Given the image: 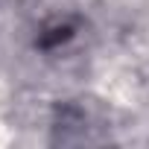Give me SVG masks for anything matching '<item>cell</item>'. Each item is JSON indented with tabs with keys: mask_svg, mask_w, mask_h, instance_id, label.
<instances>
[{
	"mask_svg": "<svg viewBox=\"0 0 149 149\" xmlns=\"http://www.w3.org/2000/svg\"><path fill=\"white\" fill-rule=\"evenodd\" d=\"M76 32H79V21H76V18H53V21H47V24L38 29L35 44H38L41 50H58V47H64L67 41L76 38Z\"/></svg>",
	"mask_w": 149,
	"mask_h": 149,
	"instance_id": "cell-1",
	"label": "cell"
}]
</instances>
